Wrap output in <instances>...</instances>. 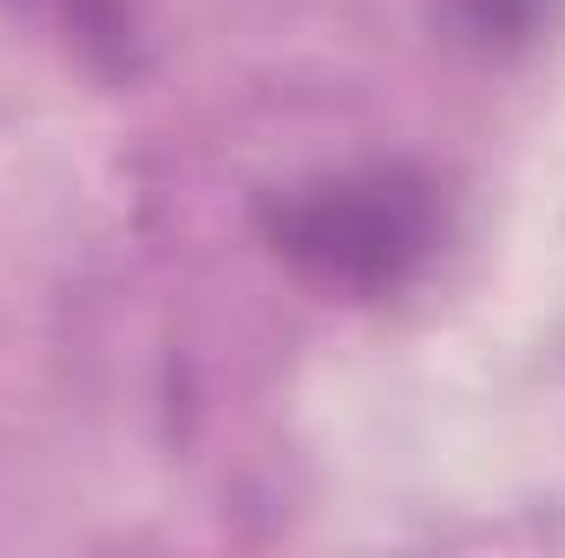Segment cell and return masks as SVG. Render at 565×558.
Returning <instances> with one entry per match:
<instances>
[{"label":"cell","instance_id":"3957f363","mask_svg":"<svg viewBox=\"0 0 565 558\" xmlns=\"http://www.w3.org/2000/svg\"><path fill=\"white\" fill-rule=\"evenodd\" d=\"M440 26L473 53H520L546 33L559 0H434Z\"/></svg>","mask_w":565,"mask_h":558},{"label":"cell","instance_id":"6da1fadb","mask_svg":"<svg viewBox=\"0 0 565 558\" xmlns=\"http://www.w3.org/2000/svg\"><path fill=\"white\" fill-rule=\"evenodd\" d=\"M264 237L335 296H395L440 244V197L415 164L316 171L264 197Z\"/></svg>","mask_w":565,"mask_h":558},{"label":"cell","instance_id":"7a4b0ae2","mask_svg":"<svg viewBox=\"0 0 565 558\" xmlns=\"http://www.w3.org/2000/svg\"><path fill=\"white\" fill-rule=\"evenodd\" d=\"M7 13L40 20L66 53H79L106 79H132L145 66V20L139 0H0Z\"/></svg>","mask_w":565,"mask_h":558}]
</instances>
